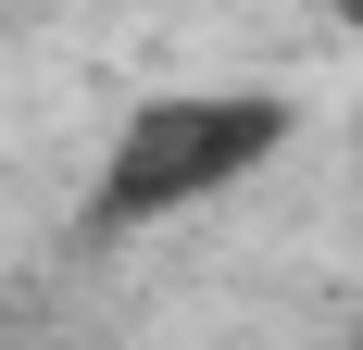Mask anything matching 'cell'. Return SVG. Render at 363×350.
<instances>
[{"label": "cell", "mask_w": 363, "mask_h": 350, "mask_svg": "<svg viewBox=\"0 0 363 350\" xmlns=\"http://www.w3.org/2000/svg\"><path fill=\"white\" fill-rule=\"evenodd\" d=\"M289 125H301V101H276V88H163L113 125L88 225H163V213L225 201L238 175H263L289 150Z\"/></svg>", "instance_id": "6da1fadb"}]
</instances>
